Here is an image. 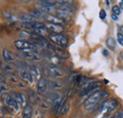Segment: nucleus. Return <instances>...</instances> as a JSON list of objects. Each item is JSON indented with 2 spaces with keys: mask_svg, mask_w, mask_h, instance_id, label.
Wrapping results in <instances>:
<instances>
[{
  "mask_svg": "<svg viewBox=\"0 0 123 118\" xmlns=\"http://www.w3.org/2000/svg\"><path fill=\"white\" fill-rule=\"evenodd\" d=\"M108 95V93L103 90V89H99V90H97L95 92H93L92 94L86 98V100L84 101V108L86 110H91L93 109L97 104L98 103L102 98H104L105 96Z\"/></svg>",
  "mask_w": 123,
  "mask_h": 118,
  "instance_id": "1",
  "label": "nucleus"
},
{
  "mask_svg": "<svg viewBox=\"0 0 123 118\" xmlns=\"http://www.w3.org/2000/svg\"><path fill=\"white\" fill-rule=\"evenodd\" d=\"M102 85V82L101 81H98V80H92V79H89V80H84L81 82V87L80 90V96H83V95H86L90 93H92L93 91L97 90L98 88H99L100 86Z\"/></svg>",
  "mask_w": 123,
  "mask_h": 118,
  "instance_id": "2",
  "label": "nucleus"
},
{
  "mask_svg": "<svg viewBox=\"0 0 123 118\" xmlns=\"http://www.w3.org/2000/svg\"><path fill=\"white\" fill-rule=\"evenodd\" d=\"M14 46L20 51H35L38 48V44L31 43L29 41H23V40L15 41Z\"/></svg>",
  "mask_w": 123,
  "mask_h": 118,
  "instance_id": "3",
  "label": "nucleus"
},
{
  "mask_svg": "<svg viewBox=\"0 0 123 118\" xmlns=\"http://www.w3.org/2000/svg\"><path fill=\"white\" fill-rule=\"evenodd\" d=\"M49 40L54 43L56 45H59L61 47H64L67 45V39L62 33H52L48 35Z\"/></svg>",
  "mask_w": 123,
  "mask_h": 118,
  "instance_id": "4",
  "label": "nucleus"
},
{
  "mask_svg": "<svg viewBox=\"0 0 123 118\" xmlns=\"http://www.w3.org/2000/svg\"><path fill=\"white\" fill-rule=\"evenodd\" d=\"M117 106V99H115V98L108 99V100H105L103 103L101 104V106L99 108V111L102 113H107V112H110L111 111H113L114 109H116Z\"/></svg>",
  "mask_w": 123,
  "mask_h": 118,
  "instance_id": "5",
  "label": "nucleus"
},
{
  "mask_svg": "<svg viewBox=\"0 0 123 118\" xmlns=\"http://www.w3.org/2000/svg\"><path fill=\"white\" fill-rule=\"evenodd\" d=\"M45 70H46V74L51 76V77H61L64 75L63 71L57 65L49 64L45 68Z\"/></svg>",
  "mask_w": 123,
  "mask_h": 118,
  "instance_id": "6",
  "label": "nucleus"
},
{
  "mask_svg": "<svg viewBox=\"0 0 123 118\" xmlns=\"http://www.w3.org/2000/svg\"><path fill=\"white\" fill-rule=\"evenodd\" d=\"M2 99L4 100V103L6 104V106H8L9 108H11V110L12 109L13 111H18L19 110V104L16 102L15 99L12 95H8V94H4L2 95Z\"/></svg>",
  "mask_w": 123,
  "mask_h": 118,
  "instance_id": "7",
  "label": "nucleus"
},
{
  "mask_svg": "<svg viewBox=\"0 0 123 118\" xmlns=\"http://www.w3.org/2000/svg\"><path fill=\"white\" fill-rule=\"evenodd\" d=\"M22 28L26 29V30H35L40 28H45V24L41 23V22H37V21H33V22H30V23H22Z\"/></svg>",
  "mask_w": 123,
  "mask_h": 118,
  "instance_id": "8",
  "label": "nucleus"
},
{
  "mask_svg": "<svg viewBox=\"0 0 123 118\" xmlns=\"http://www.w3.org/2000/svg\"><path fill=\"white\" fill-rule=\"evenodd\" d=\"M22 55L24 58L31 60H41L42 59V56L37 53L36 51H21Z\"/></svg>",
  "mask_w": 123,
  "mask_h": 118,
  "instance_id": "9",
  "label": "nucleus"
},
{
  "mask_svg": "<svg viewBox=\"0 0 123 118\" xmlns=\"http://www.w3.org/2000/svg\"><path fill=\"white\" fill-rule=\"evenodd\" d=\"M46 21L48 23H52V24H57V25H60V26H62L65 24V21L61 19L60 17L56 16V15H51V14H45V17Z\"/></svg>",
  "mask_w": 123,
  "mask_h": 118,
  "instance_id": "10",
  "label": "nucleus"
},
{
  "mask_svg": "<svg viewBox=\"0 0 123 118\" xmlns=\"http://www.w3.org/2000/svg\"><path fill=\"white\" fill-rule=\"evenodd\" d=\"M12 96L15 99V101L19 104V106H22L23 108L25 106H27V99H26V96L23 94L18 93V92H13Z\"/></svg>",
  "mask_w": 123,
  "mask_h": 118,
  "instance_id": "11",
  "label": "nucleus"
},
{
  "mask_svg": "<svg viewBox=\"0 0 123 118\" xmlns=\"http://www.w3.org/2000/svg\"><path fill=\"white\" fill-rule=\"evenodd\" d=\"M45 27L47 30L52 31L53 33H62L63 31L62 26L57 25V24H52V23H45Z\"/></svg>",
  "mask_w": 123,
  "mask_h": 118,
  "instance_id": "12",
  "label": "nucleus"
},
{
  "mask_svg": "<svg viewBox=\"0 0 123 118\" xmlns=\"http://www.w3.org/2000/svg\"><path fill=\"white\" fill-rule=\"evenodd\" d=\"M18 75L20 76L21 78H23L24 80H26V81H28L30 83H32L33 80H34L32 76L31 75V73L28 70H26V69H23V68L18 69Z\"/></svg>",
  "mask_w": 123,
  "mask_h": 118,
  "instance_id": "13",
  "label": "nucleus"
},
{
  "mask_svg": "<svg viewBox=\"0 0 123 118\" xmlns=\"http://www.w3.org/2000/svg\"><path fill=\"white\" fill-rule=\"evenodd\" d=\"M29 72L31 73L34 80H39L41 78V70L39 67H37L36 65H31L29 67Z\"/></svg>",
  "mask_w": 123,
  "mask_h": 118,
  "instance_id": "14",
  "label": "nucleus"
},
{
  "mask_svg": "<svg viewBox=\"0 0 123 118\" xmlns=\"http://www.w3.org/2000/svg\"><path fill=\"white\" fill-rule=\"evenodd\" d=\"M16 55L14 53H12V52H11L9 49H7V48H5L4 50H3V59L4 60L6 61V62H10V61H13V60H15L16 59Z\"/></svg>",
  "mask_w": 123,
  "mask_h": 118,
  "instance_id": "15",
  "label": "nucleus"
},
{
  "mask_svg": "<svg viewBox=\"0 0 123 118\" xmlns=\"http://www.w3.org/2000/svg\"><path fill=\"white\" fill-rule=\"evenodd\" d=\"M36 9H37V10H39L40 12H44L45 14H49V12L53 10V8L48 7V6L46 5L45 3H43L41 0H40L38 3H36Z\"/></svg>",
  "mask_w": 123,
  "mask_h": 118,
  "instance_id": "16",
  "label": "nucleus"
},
{
  "mask_svg": "<svg viewBox=\"0 0 123 118\" xmlns=\"http://www.w3.org/2000/svg\"><path fill=\"white\" fill-rule=\"evenodd\" d=\"M56 16L60 17L62 20H69L72 16V12L69 11H65V10H62V9H57V13Z\"/></svg>",
  "mask_w": 123,
  "mask_h": 118,
  "instance_id": "17",
  "label": "nucleus"
},
{
  "mask_svg": "<svg viewBox=\"0 0 123 118\" xmlns=\"http://www.w3.org/2000/svg\"><path fill=\"white\" fill-rule=\"evenodd\" d=\"M47 84H48V82H47V80H46V78L41 77V78L37 81V91H38L40 94L45 93L46 91V89H47Z\"/></svg>",
  "mask_w": 123,
  "mask_h": 118,
  "instance_id": "18",
  "label": "nucleus"
},
{
  "mask_svg": "<svg viewBox=\"0 0 123 118\" xmlns=\"http://www.w3.org/2000/svg\"><path fill=\"white\" fill-rule=\"evenodd\" d=\"M1 13H2V16L5 18V20H7V21H11V22L19 21V18H17L15 15H13L11 12H9V11L4 10V11L1 12Z\"/></svg>",
  "mask_w": 123,
  "mask_h": 118,
  "instance_id": "19",
  "label": "nucleus"
},
{
  "mask_svg": "<svg viewBox=\"0 0 123 118\" xmlns=\"http://www.w3.org/2000/svg\"><path fill=\"white\" fill-rule=\"evenodd\" d=\"M33 114V109L31 105H27L23 108L22 111V118H31Z\"/></svg>",
  "mask_w": 123,
  "mask_h": 118,
  "instance_id": "20",
  "label": "nucleus"
},
{
  "mask_svg": "<svg viewBox=\"0 0 123 118\" xmlns=\"http://www.w3.org/2000/svg\"><path fill=\"white\" fill-rule=\"evenodd\" d=\"M19 21H21L23 23H30V22H33L36 20L30 13H21L19 15Z\"/></svg>",
  "mask_w": 123,
  "mask_h": 118,
  "instance_id": "21",
  "label": "nucleus"
},
{
  "mask_svg": "<svg viewBox=\"0 0 123 118\" xmlns=\"http://www.w3.org/2000/svg\"><path fill=\"white\" fill-rule=\"evenodd\" d=\"M29 13H30L35 20H37V19H41V18H44V17H45V13L42 12H40V11L37 10V9L31 10V11H30Z\"/></svg>",
  "mask_w": 123,
  "mask_h": 118,
  "instance_id": "22",
  "label": "nucleus"
},
{
  "mask_svg": "<svg viewBox=\"0 0 123 118\" xmlns=\"http://www.w3.org/2000/svg\"><path fill=\"white\" fill-rule=\"evenodd\" d=\"M18 37L19 40H23V41H28L29 39L31 38V33L27 31V30H21L18 33Z\"/></svg>",
  "mask_w": 123,
  "mask_h": 118,
  "instance_id": "23",
  "label": "nucleus"
},
{
  "mask_svg": "<svg viewBox=\"0 0 123 118\" xmlns=\"http://www.w3.org/2000/svg\"><path fill=\"white\" fill-rule=\"evenodd\" d=\"M106 45H107L110 49L114 50V49L116 48L117 43H116V41H115V39H114L113 37H109L107 40H106Z\"/></svg>",
  "mask_w": 123,
  "mask_h": 118,
  "instance_id": "24",
  "label": "nucleus"
},
{
  "mask_svg": "<svg viewBox=\"0 0 123 118\" xmlns=\"http://www.w3.org/2000/svg\"><path fill=\"white\" fill-rule=\"evenodd\" d=\"M49 86L52 89H59L62 87V83L59 80H52L49 82Z\"/></svg>",
  "mask_w": 123,
  "mask_h": 118,
  "instance_id": "25",
  "label": "nucleus"
},
{
  "mask_svg": "<svg viewBox=\"0 0 123 118\" xmlns=\"http://www.w3.org/2000/svg\"><path fill=\"white\" fill-rule=\"evenodd\" d=\"M34 33L38 34V35H41V36H45V35H47V30L45 28H40V29H37V30H33Z\"/></svg>",
  "mask_w": 123,
  "mask_h": 118,
  "instance_id": "26",
  "label": "nucleus"
},
{
  "mask_svg": "<svg viewBox=\"0 0 123 118\" xmlns=\"http://www.w3.org/2000/svg\"><path fill=\"white\" fill-rule=\"evenodd\" d=\"M68 110H69V104L67 103V102H64L63 105L62 106L60 113H61V114H65V113L68 112Z\"/></svg>",
  "mask_w": 123,
  "mask_h": 118,
  "instance_id": "27",
  "label": "nucleus"
},
{
  "mask_svg": "<svg viewBox=\"0 0 123 118\" xmlns=\"http://www.w3.org/2000/svg\"><path fill=\"white\" fill-rule=\"evenodd\" d=\"M4 70H6L7 72H12L14 70V66L12 64H6L4 65Z\"/></svg>",
  "mask_w": 123,
  "mask_h": 118,
  "instance_id": "28",
  "label": "nucleus"
},
{
  "mask_svg": "<svg viewBox=\"0 0 123 118\" xmlns=\"http://www.w3.org/2000/svg\"><path fill=\"white\" fill-rule=\"evenodd\" d=\"M110 118H123V110L117 111L112 117H110Z\"/></svg>",
  "mask_w": 123,
  "mask_h": 118,
  "instance_id": "29",
  "label": "nucleus"
},
{
  "mask_svg": "<svg viewBox=\"0 0 123 118\" xmlns=\"http://www.w3.org/2000/svg\"><path fill=\"white\" fill-rule=\"evenodd\" d=\"M112 11H113V13H114V14H116V15L120 14V8H119L118 6H117V5L113 7Z\"/></svg>",
  "mask_w": 123,
  "mask_h": 118,
  "instance_id": "30",
  "label": "nucleus"
},
{
  "mask_svg": "<svg viewBox=\"0 0 123 118\" xmlns=\"http://www.w3.org/2000/svg\"><path fill=\"white\" fill-rule=\"evenodd\" d=\"M117 42L119 43L120 45H123V34L122 33H117Z\"/></svg>",
  "mask_w": 123,
  "mask_h": 118,
  "instance_id": "31",
  "label": "nucleus"
},
{
  "mask_svg": "<svg viewBox=\"0 0 123 118\" xmlns=\"http://www.w3.org/2000/svg\"><path fill=\"white\" fill-rule=\"evenodd\" d=\"M57 4L62 5V4H65V3H71L73 0H55Z\"/></svg>",
  "mask_w": 123,
  "mask_h": 118,
  "instance_id": "32",
  "label": "nucleus"
},
{
  "mask_svg": "<svg viewBox=\"0 0 123 118\" xmlns=\"http://www.w3.org/2000/svg\"><path fill=\"white\" fill-rule=\"evenodd\" d=\"M99 18L100 19H105L106 18V12L104 10H101L99 12Z\"/></svg>",
  "mask_w": 123,
  "mask_h": 118,
  "instance_id": "33",
  "label": "nucleus"
},
{
  "mask_svg": "<svg viewBox=\"0 0 123 118\" xmlns=\"http://www.w3.org/2000/svg\"><path fill=\"white\" fill-rule=\"evenodd\" d=\"M111 18H112L114 21H117V15L114 14V13L111 14Z\"/></svg>",
  "mask_w": 123,
  "mask_h": 118,
  "instance_id": "34",
  "label": "nucleus"
},
{
  "mask_svg": "<svg viewBox=\"0 0 123 118\" xmlns=\"http://www.w3.org/2000/svg\"><path fill=\"white\" fill-rule=\"evenodd\" d=\"M118 32L123 33V26H118Z\"/></svg>",
  "mask_w": 123,
  "mask_h": 118,
  "instance_id": "35",
  "label": "nucleus"
},
{
  "mask_svg": "<svg viewBox=\"0 0 123 118\" xmlns=\"http://www.w3.org/2000/svg\"><path fill=\"white\" fill-rule=\"evenodd\" d=\"M102 54L104 55V56H108V51L106 49H103V51H102Z\"/></svg>",
  "mask_w": 123,
  "mask_h": 118,
  "instance_id": "36",
  "label": "nucleus"
},
{
  "mask_svg": "<svg viewBox=\"0 0 123 118\" xmlns=\"http://www.w3.org/2000/svg\"><path fill=\"white\" fill-rule=\"evenodd\" d=\"M119 8H120V10H123V1H121L120 3H119V6H118Z\"/></svg>",
  "mask_w": 123,
  "mask_h": 118,
  "instance_id": "37",
  "label": "nucleus"
},
{
  "mask_svg": "<svg viewBox=\"0 0 123 118\" xmlns=\"http://www.w3.org/2000/svg\"><path fill=\"white\" fill-rule=\"evenodd\" d=\"M105 2H106V6H110V2H109V0H105Z\"/></svg>",
  "mask_w": 123,
  "mask_h": 118,
  "instance_id": "38",
  "label": "nucleus"
},
{
  "mask_svg": "<svg viewBox=\"0 0 123 118\" xmlns=\"http://www.w3.org/2000/svg\"><path fill=\"white\" fill-rule=\"evenodd\" d=\"M110 117H111V116H109L108 114H105V115H104V116H103L102 118H110Z\"/></svg>",
  "mask_w": 123,
  "mask_h": 118,
  "instance_id": "39",
  "label": "nucleus"
},
{
  "mask_svg": "<svg viewBox=\"0 0 123 118\" xmlns=\"http://www.w3.org/2000/svg\"><path fill=\"white\" fill-rule=\"evenodd\" d=\"M2 79H3V77H2L1 75H0V80H2Z\"/></svg>",
  "mask_w": 123,
  "mask_h": 118,
  "instance_id": "40",
  "label": "nucleus"
},
{
  "mask_svg": "<svg viewBox=\"0 0 123 118\" xmlns=\"http://www.w3.org/2000/svg\"><path fill=\"white\" fill-rule=\"evenodd\" d=\"M1 62H2V59H1V57H0V66H1Z\"/></svg>",
  "mask_w": 123,
  "mask_h": 118,
  "instance_id": "41",
  "label": "nucleus"
},
{
  "mask_svg": "<svg viewBox=\"0 0 123 118\" xmlns=\"http://www.w3.org/2000/svg\"><path fill=\"white\" fill-rule=\"evenodd\" d=\"M29 1H31V0H29Z\"/></svg>",
  "mask_w": 123,
  "mask_h": 118,
  "instance_id": "42",
  "label": "nucleus"
},
{
  "mask_svg": "<svg viewBox=\"0 0 123 118\" xmlns=\"http://www.w3.org/2000/svg\"><path fill=\"white\" fill-rule=\"evenodd\" d=\"M122 1H123V0H122Z\"/></svg>",
  "mask_w": 123,
  "mask_h": 118,
  "instance_id": "43",
  "label": "nucleus"
}]
</instances>
